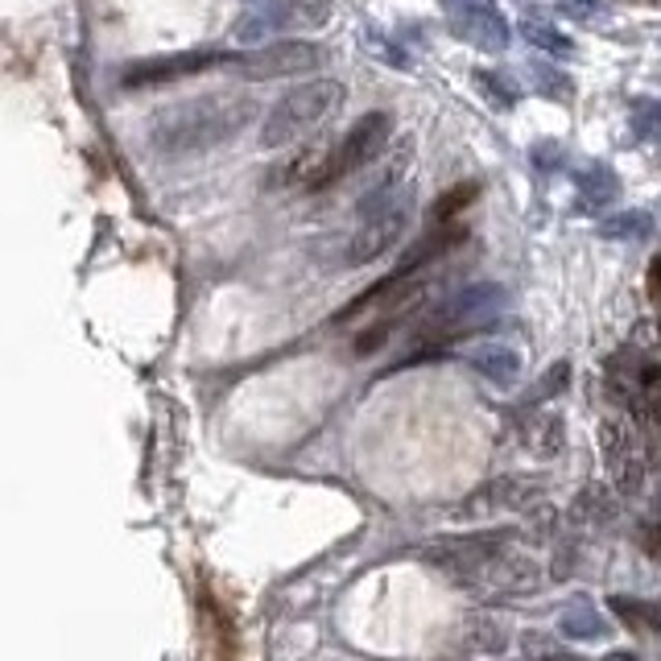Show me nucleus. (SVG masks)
<instances>
[{"instance_id":"obj_1","label":"nucleus","mask_w":661,"mask_h":661,"mask_svg":"<svg viewBox=\"0 0 661 661\" xmlns=\"http://www.w3.org/2000/svg\"><path fill=\"white\" fill-rule=\"evenodd\" d=\"M261 117V100L249 91H207L195 100L166 103L145 124V145L157 157H190L236 141Z\"/></svg>"},{"instance_id":"obj_2","label":"nucleus","mask_w":661,"mask_h":661,"mask_svg":"<svg viewBox=\"0 0 661 661\" xmlns=\"http://www.w3.org/2000/svg\"><path fill=\"white\" fill-rule=\"evenodd\" d=\"M414 220V187H397V170L360 199V223L348 240V265H373L409 232Z\"/></svg>"},{"instance_id":"obj_3","label":"nucleus","mask_w":661,"mask_h":661,"mask_svg":"<svg viewBox=\"0 0 661 661\" xmlns=\"http://www.w3.org/2000/svg\"><path fill=\"white\" fill-rule=\"evenodd\" d=\"M348 100V87L340 79H310V84L289 87L282 100L273 103L261 120V150H282L298 145L310 136L327 117H335Z\"/></svg>"},{"instance_id":"obj_4","label":"nucleus","mask_w":661,"mask_h":661,"mask_svg":"<svg viewBox=\"0 0 661 661\" xmlns=\"http://www.w3.org/2000/svg\"><path fill=\"white\" fill-rule=\"evenodd\" d=\"M509 306V289L496 286V282H475V286H463L459 294H451L447 302H439L426 322L418 327V343H442L455 340L463 331H475L492 322L496 315H505Z\"/></svg>"},{"instance_id":"obj_5","label":"nucleus","mask_w":661,"mask_h":661,"mask_svg":"<svg viewBox=\"0 0 661 661\" xmlns=\"http://www.w3.org/2000/svg\"><path fill=\"white\" fill-rule=\"evenodd\" d=\"M331 13H335V0H265L240 18L236 42L265 46L273 37L310 34V30H322Z\"/></svg>"},{"instance_id":"obj_6","label":"nucleus","mask_w":661,"mask_h":661,"mask_svg":"<svg viewBox=\"0 0 661 661\" xmlns=\"http://www.w3.org/2000/svg\"><path fill=\"white\" fill-rule=\"evenodd\" d=\"M389 141H393V117L389 112H368V117H360L356 124L335 141V150L319 162V174H315L310 190L331 187V183H340V178H348V174L373 166L376 157L385 153Z\"/></svg>"},{"instance_id":"obj_7","label":"nucleus","mask_w":661,"mask_h":661,"mask_svg":"<svg viewBox=\"0 0 661 661\" xmlns=\"http://www.w3.org/2000/svg\"><path fill=\"white\" fill-rule=\"evenodd\" d=\"M236 54L232 51H174V54H157V58H141V63H129L124 75H120V87L129 91H141V87H166V84H183L190 75H207L216 67H232Z\"/></svg>"},{"instance_id":"obj_8","label":"nucleus","mask_w":661,"mask_h":661,"mask_svg":"<svg viewBox=\"0 0 661 661\" xmlns=\"http://www.w3.org/2000/svg\"><path fill=\"white\" fill-rule=\"evenodd\" d=\"M442 18H447V30L467 42L475 51H505L513 42V25L509 18L500 13L496 0H439Z\"/></svg>"},{"instance_id":"obj_9","label":"nucleus","mask_w":661,"mask_h":661,"mask_svg":"<svg viewBox=\"0 0 661 661\" xmlns=\"http://www.w3.org/2000/svg\"><path fill=\"white\" fill-rule=\"evenodd\" d=\"M322 67V51L315 42H269V46H253V51L236 54L232 70L240 79L253 84H269V79H294V75H310Z\"/></svg>"},{"instance_id":"obj_10","label":"nucleus","mask_w":661,"mask_h":661,"mask_svg":"<svg viewBox=\"0 0 661 661\" xmlns=\"http://www.w3.org/2000/svg\"><path fill=\"white\" fill-rule=\"evenodd\" d=\"M599 447H604V463H608L616 488L637 496L645 488V455L637 434H632V426L620 422V418H608V422L599 426Z\"/></svg>"},{"instance_id":"obj_11","label":"nucleus","mask_w":661,"mask_h":661,"mask_svg":"<svg viewBox=\"0 0 661 661\" xmlns=\"http://www.w3.org/2000/svg\"><path fill=\"white\" fill-rule=\"evenodd\" d=\"M463 236H467V232H463V223H430V232H426L422 240H414V244L406 249V256L397 261L393 277H401V282L414 277V273L426 269L430 261H439V256H447L455 244H463Z\"/></svg>"},{"instance_id":"obj_12","label":"nucleus","mask_w":661,"mask_h":661,"mask_svg":"<svg viewBox=\"0 0 661 661\" xmlns=\"http://www.w3.org/2000/svg\"><path fill=\"white\" fill-rule=\"evenodd\" d=\"M467 364L496 389H513L521 381V356L513 352L509 343H475L467 352Z\"/></svg>"},{"instance_id":"obj_13","label":"nucleus","mask_w":661,"mask_h":661,"mask_svg":"<svg viewBox=\"0 0 661 661\" xmlns=\"http://www.w3.org/2000/svg\"><path fill=\"white\" fill-rule=\"evenodd\" d=\"M575 187H579V199L587 207H608L616 203V195H620V178L612 174L608 162H592V166H583L575 174Z\"/></svg>"},{"instance_id":"obj_14","label":"nucleus","mask_w":661,"mask_h":661,"mask_svg":"<svg viewBox=\"0 0 661 661\" xmlns=\"http://www.w3.org/2000/svg\"><path fill=\"white\" fill-rule=\"evenodd\" d=\"M653 232V216L641 211V207H628V211H616L608 220L599 223V236L604 240H645Z\"/></svg>"},{"instance_id":"obj_15","label":"nucleus","mask_w":661,"mask_h":661,"mask_svg":"<svg viewBox=\"0 0 661 661\" xmlns=\"http://www.w3.org/2000/svg\"><path fill=\"white\" fill-rule=\"evenodd\" d=\"M521 37H526L529 46H538V51L554 54V58H566V54H575L571 37L559 34V30H554V25H546V21H521Z\"/></svg>"},{"instance_id":"obj_16","label":"nucleus","mask_w":661,"mask_h":661,"mask_svg":"<svg viewBox=\"0 0 661 661\" xmlns=\"http://www.w3.org/2000/svg\"><path fill=\"white\" fill-rule=\"evenodd\" d=\"M475 195H480V183H459V187H451L447 195H439V199H434L430 223H455L459 211L475 203Z\"/></svg>"},{"instance_id":"obj_17","label":"nucleus","mask_w":661,"mask_h":661,"mask_svg":"<svg viewBox=\"0 0 661 661\" xmlns=\"http://www.w3.org/2000/svg\"><path fill=\"white\" fill-rule=\"evenodd\" d=\"M475 87H480V96H484L496 112H509L513 103H517V87H513L500 70H475Z\"/></svg>"},{"instance_id":"obj_18","label":"nucleus","mask_w":661,"mask_h":661,"mask_svg":"<svg viewBox=\"0 0 661 661\" xmlns=\"http://www.w3.org/2000/svg\"><path fill=\"white\" fill-rule=\"evenodd\" d=\"M529 79H533V87H538L542 96H550V100H571V96H575V87H571V79H566L562 70L546 67V63H538V67H529Z\"/></svg>"},{"instance_id":"obj_19","label":"nucleus","mask_w":661,"mask_h":661,"mask_svg":"<svg viewBox=\"0 0 661 661\" xmlns=\"http://www.w3.org/2000/svg\"><path fill=\"white\" fill-rule=\"evenodd\" d=\"M562 632H566V637H575V641H595V637H604V632H608V625H604V620H595V616H587V620H575V616H571V620H562Z\"/></svg>"},{"instance_id":"obj_20","label":"nucleus","mask_w":661,"mask_h":661,"mask_svg":"<svg viewBox=\"0 0 661 661\" xmlns=\"http://www.w3.org/2000/svg\"><path fill=\"white\" fill-rule=\"evenodd\" d=\"M649 294H653V298L661 294V256L653 261V265H649Z\"/></svg>"}]
</instances>
